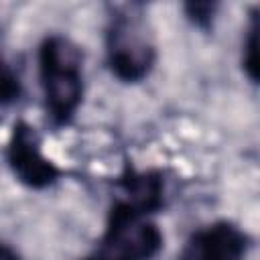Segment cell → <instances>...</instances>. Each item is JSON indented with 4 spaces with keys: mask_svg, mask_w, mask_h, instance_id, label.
I'll return each mask as SVG.
<instances>
[{
    "mask_svg": "<svg viewBox=\"0 0 260 260\" xmlns=\"http://www.w3.org/2000/svg\"><path fill=\"white\" fill-rule=\"evenodd\" d=\"M39 77L45 108L55 126H67L83 100V53L63 35H49L39 47Z\"/></svg>",
    "mask_w": 260,
    "mask_h": 260,
    "instance_id": "1",
    "label": "cell"
},
{
    "mask_svg": "<svg viewBox=\"0 0 260 260\" xmlns=\"http://www.w3.org/2000/svg\"><path fill=\"white\" fill-rule=\"evenodd\" d=\"M106 63L124 83H138L152 71L156 45L138 4L114 8L106 26Z\"/></svg>",
    "mask_w": 260,
    "mask_h": 260,
    "instance_id": "2",
    "label": "cell"
},
{
    "mask_svg": "<svg viewBox=\"0 0 260 260\" xmlns=\"http://www.w3.org/2000/svg\"><path fill=\"white\" fill-rule=\"evenodd\" d=\"M160 248L162 234L152 215L114 197L102 238L81 260H152Z\"/></svg>",
    "mask_w": 260,
    "mask_h": 260,
    "instance_id": "3",
    "label": "cell"
},
{
    "mask_svg": "<svg viewBox=\"0 0 260 260\" xmlns=\"http://www.w3.org/2000/svg\"><path fill=\"white\" fill-rule=\"evenodd\" d=\"M6 160L14 177L30 189H45L59 179L57 165L43 154L39 136L26 122H16L12 126L6 146Z\"/></svg>",
    "mask_w": 260,
    "mask_h": 260,
    "instance_id": "4",
    "label": "cell"
},
{
    "mask_svg": "<svg viewBox=\"0 0 260 260\" xmlns=\"http://www.w3.org/2000/svg\"><path fill=\"white\" fill-rule=\"evenodd\" d=\"M250 240L228 219L213 221L191 234L179 260H244Z\"/></svg>",
    "mask_w": 260,
    "mask_h": 260,
    "instance_id": "5",
    "label": "cell"
},
{
    "mask_svg": "<svg viewBox=\"0 0 260 260\" xmlns=\"http://www.w3.org/2000/svg\"><path fill=\"white\" fill-rule=\"evenodd\" d=\"M118 199L130 203L142 213H156L165 205V179L158 171H138L126 165L116 181Z\"/></svg>",
    "mask_w": 260,
    "mask_h": 260,
    "instance_id": "6",
    "label": "cell"
},
{
    "mask_svg": "<svg viewBox=\"0 0 260 260\" xmlns=\"http://www.w3.org/2000/svg\"><path fill=\"white\" fill-rule=\"evenodd\" d=\"M242 67L252 83L258 81V16L256 10L250 14V24L246 28V39L242 45Z\"/></svg>",
    "mask_w": 260,
    "mask_h": 260,
    "instance_id": "7",
    "label": "cell"
},
{
    "mask_svg": "<svg viewBox=\"0 0 260 260\" xmlns=\"http://www.w3.org/2000/svg\"><path fill=\"white\" fill-rule=\"evenodd\" d=\"M22 93V83L16 71L0 57V108L14 104Z\"/></svg>",
    "mask_w": 260,
    "mask_h": 260,
    "instance_id": "8",
    "label": "cell"
},
{
    "mask_svg": "<svg viewBox=\"0 0 260 260\" xmlns=\"http://www.w3.org/2000/svg\"><path fill=\"white\" fill-rule=\"evenodd\" d=\"M183 8H185L187 18H189L195 26H199V28H209L211 22H213L217 4H215V2H187Z\"/></svg>",
    "mask_w": 260,
    "mask_h": 260,
    "instance_id": "9",
    "label": "cell"
},
{
    "mask_svg": "<svg viewBox=\"0 0 260 260\" xmlns=\"http://www.w3.org/2000/svg\"><path fill=\"white\" fill-rule=\"evenodd\" d=\"M0 260H20V258H18V254L8 244H2L0 242Z\"/></svg>",
    "mask_w": 260,
    "mask_h": 260,
    "instance_id": "10",
    "label": "cell"
}]
</instances>
